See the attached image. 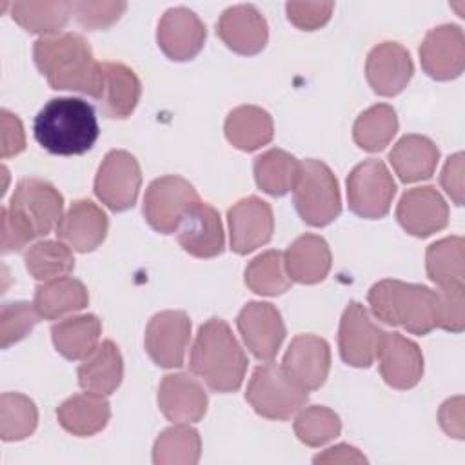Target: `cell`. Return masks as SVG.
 Wrapping results in <instances>:
<instances>
[{
    "instance_id": "cell-1",
    "label": "cell",
    "mask_w": 465,
    "mask_h": 465,
    "mask_svg": "<svg viewBox=\"0 0 465 465\" xmlns=\"http://www.w3.org/2000/svg\"><path fill=\"white\" fill-rule=\"evenodd\" d=\"M33 58L51 89L98 98L102 89V64L94 60L91 45L82 35L60 33L42 36L33 45Z\"/></svg>"
},
{
    "instance_id": "cell-2",
    "label": "cell",
    "mask_w": 465,
    "mask_h": 465,
    "mask_svg": "<svg viewBox=\"0 0 465 465\" xmlns=\"http://www.w3.org/2000/svg\"><path fill=\"white\" fill-rule=\"evenodd\" d=\"M64 196L45 180L16 183L9 207H2V252L22 251L31 240L49 234L62 220Z\"/></svg>"
},
{
    "instance_id": "cell-3",
    "label": "cell",
    "mask_w": 465,
    "mask_h": 465,
    "mask_svg": "<svg viewBox=\"0 0 465 465\" xmlns=\"http://www.w3.org/2000/svg\"><path fill=\"white\" fill-rule=\"evenodd\" d=\"M247 363V356L227 322L209 318L200 325L191 349L189 369L211 391H238L243 383Z\"/></svg>"
},
{
    "instance_id": "cell-4",
    "label": "cell",
    "mask_w": 465,
    "mask_h": 465,
    "mask_svg": "<svg viewBox=\"0 0 465 465\" xmlns=\"http://www.w3.org/2000/svg\"><path fill=\"white\" fill-rule=\"evenodd\" d=\"M36 142L51 154L74 156L87 153L98 140L100 127L89 102L73 96L51 98L35 116Z\"/></svg>"
},
{
    "instance_id": "cell-5",
    "label": "cell",
    "mask_w": 465,
    "mask_h": 465,
    "mask_svg": "<svg viewBox=\"0 0 465 465\" xmlns=\"http://www.w3.org/2000/svg\"><path fill=\"white\" fill-rule=\"evenodd\" d=\"M372 314L387 325L425 336L436 327V291L400 280H381L367 294Z\"/></svg>"
},
{
    "instance_id": "cell-6",
    "label": "cell",
    "mask_w": 465,
    "mask_h": 465,
    "mask_svg": "<svg viewBox=\"0 0 465 465\" xmlns=\"http://www.w3.org/2000/svg\"><path fill=\"white\" fill-rule=\"evenodd\" d=\"M292 202L302 220L312 227L329 225L340 216V187L327 163L314 158L300 163V174L292 187Z\"/></svg>"
},
{
    "instance_id": "cell-7",
    "label": "cell",
    "mask_w": 465,
    "mask_h": 465,
    "mask_svg": "<svg viewBox=\"0 0 465 465\" xmlns=\"http://www.w3.org/2000/svg\"><path fill=\"white\" fill-rule=\"evenodd\" d=\"M307 391L276 363L256 367L245 391L249 405L267 420H289L307 403Z\"/></svg>"
},
{
    "instance_id": "cell-8",
    "label": "cell",
    "mask_w": 465,
    "mask_h": 465,
    "mask_svg": "<svg viewBox=\"0 0 465 465\" xmlns=\"http://www.w3.org/2000/svg\"><path fill=\"white\" fill-rule=\"evenodd\" d=\"M394 194L396 183L381 160H363L347 176V203L360 218H383Z\"/></svg>"
},
{
    "instance_id": "cell-9",
    "label": "cell",
    "mask_w": 465,
    "mask_h": 465,
    "mask_svg": "<svg viewBox=\"0 0 465 465\" xmlns=\"http://www.w3.org/2000/svg\"><path fill=\"white\" fill-rule=\"evenodd\" d=\"M196 200L200 196L185 178L176 174L160 176L145 189L143 216L156 232L173 234Z\"/></svg>"
},
{
    "instance_id": "cell-10",
    "label": "cell",
    "mask_w": 465,
    "mask_h": 465,
    "mask_svg": "<svg viewBox=\"0 0 465 465\" xmlns=\"http://www.w3.org/2000/svg\"><path fill=\"white\" fill-rule=\"evenodd\" d=\"M140 185L142 171L136 158L122 149L109 151L94 178L98 200L114 213L127 211L136 203Z\"/></svg>"
},
{
    "instance_id": "cell-11",
    "label": "cell",
    "mask_w": 465,
    "mask_h": 465,
    "mask_svg": "<svg viewBox=\"0 0 465 465\" xmlns=\"http://www.w3.org/2000/svg\"><path fill=\"white\" fill-rule=\"evenodd\" d=\"M383 336L385 331L371 320L369 311L360 302H349L338 329L341 360L351 367H371L378 358Z\"/></svg>"
},
{
    "instance_id": "cell-12",
    "label": "cell",
    "mask_w": 465,
    "mask_h": 465,
    "mask_svg": "<svg viewBox=\"0 0 465 465\" xmlns=\"http://www.w3.org/2000/svg\"><path fill=\"white\" fill-rule=\"evenodd\" d=\"M191 338V318L183 311H162L154 314L145 329V351L163 369L183 365Z\"/></svg>"
},
{
    "instance_id": "cell-13",
    "label": "cell",
    "mask_w": 465,
    "mask_h": 465,
    "mask_svg": "<svg viewBox=\"0 0 465 465\" xmlns=\"http://www.w3.org/2000/svg\"><path fill=\"white\" fill-rule=\"evenodd\" d=\"M236 325L243 343L260 361L272 360L285 340V325L282 314L269 302L245 303L238 312Z\"/></svg>"
},
{
    "instance_id": "cell-14",
    "label": "cell",
    "mask_w": 465,
    "mask_h": 465,
    "mask_svg": "<svg viewBox=\"0 0 465 465\" xmlns=\"http://www.w3.org/2000/svg\"><path fill=\"white\" fill-rule=\"evenodd\" d=\"M423 71L440 82L454 80L465 65V36L460 25L443 24L430 29L420 45Z\"/></svg>"
},
{
    "instance_id": "cell-15",
    "label": "cell",
    "mask_w": 465,
    "mask_h": 465,
    "mask_svg": "<svg viewBox=\"0 0 465 465\" xmlns=\"http://www.w3.org/2000/svg\"><path fill=\"white\" fill-rule=\"evenodd\" d=\"M231 249L236 254H249L269 243L274 231V216L271 205L258 198L247 196L227 211Z\"/></svg>"
},
{
    "instance_id": "cell-16",
    "label": "cell",
    "mask_w": 465,
    "mask_h": 465,
    "mask_svg": "<svg viewBox=\"0 0 465 465\" xmlns=\"http://www.w3.org/2000/svg\"><path fill=\"white\" fill-rule=\"evenodd\" d=\"M205 36L203 22L187 7L167 9L156 29L158 47L174 62L193 60L203 49Z\"/></svg>"
},
{
    "instance_id": "cell-17",
    "label": "cell",
    "mask_w": 465,
    "mask_h": 465,
    "mask_svg": "<svg viewBox=\"0 0 465 465\" xmlns=\"http://www.w3.org/2000/svg\"><path fill=\"white\" fill-rule=\"evenodd\" d=\"M396 220L409 234L425 238L447 227L449 205L436 187H414L400 198Z\"/></svg>"
},
{
    "instance_id": "cell-18",
    "label": "cell",
    "mask_w": 465,
    "mask_h": 465,
    "mask_svg": "<svg viewBox=\"0 0 465 465\" xmlns=\"http://www.w3.org/2000/svg\"><path fill=\"white\" fill-rule=\"evenodd\" d=\"M282 367L307 392L316 391L331 371L329 343L316 334H298L289 343Z\"/></svg>"
},
{
    "instance_id": "cell-19",
    "label": "cell",
    "mask_w": 465,
    "mask_h": 465,
    "mask_svg": "<svg viewBox=\"0 0 465 465\" xmlns=\"http://www.w3.org/2000/svg\"><path fill=\"white\" fill-rule=\"evenodd\" d=\"M178 243L185 252L196 258H214L223 252L225 238L218 211L202 200H196L183 214L178 225Z\"/></svg>"
},
{
    "instance_id": "cell-20",
    "label": "cell",
    "mask_w": 465,
    "mask_h": 465,
    "mask_svg": "<svg viewBox=\"0 0 465 465\" xmlns=\"http://www.w3.org/2000/svg\"><path fill=\"white\" fill-rule=\"evenodd\" d=\"M414 64L409 51L398 42H381L371 49L365 62V76L380 96H396L411 82Z\"/></svg>"
},
{
    "instance_id": "cell-21",
    "label": "cell",
    "mask_w": 465,
    "mask_h": 465,
    "mask_svg": "<svg viewBox=\"0 0 465 465\" xmlns=\"http://www.w3.org/2000/svg\"><path fill=\"white\" fill-rule=\"evenodd\" d=\"M216 33L231 51L245 56L263 51L269 40L267 20L251 4L227 7L216 24Z\"/></svg>"
},
{
    "instance_id": "cell-22",
    "label": "cell",
    "mask_w": 465,
    "mask_h": 465,
    "mask_svg": "<svg viewBox=\"0 0 465 465\" xmlns=\"http://www.w3.org/2000/svg\"><path fill=\"white\" fill-rule=\"evenodd\" d=\"M378 363L383 381L398 391L416 387L423 376V354L420 347L400 332H385Z\"/></svg>"
},
{
    "instance_id": "cell-23",
    "label": "cell",
    "mask_w": 465,
    "mask_h": 465,
    "mask_svg": "<svg viewBox=\"0 0 465 465\" xmlns=\"http://www.w3.org/2000/svg\"><path fill=\"white\" fill-rule=\"evenodd\" d=\"M158 407L173 423H194L207 412V394L189 374H165L158 387Z\"/></svg>"
},
{
    "instance_id": "cell-24",
    "label": "cell",
    "mask_w": 465,
    "mask_h": 465,
    "mask_svg": "<svg viewBox=\"0 0 465 465\" xmlns=\"http://www.w3.org/2000/svg\"><path fill=\"white\" fill-rule=\"evenodd\" d=\"M107 214L91 200H76L56 225V236L78 252H91L105 240Z\"/></svg>"
},
{
    "instance_id": "cell-25",
    "label": "cell",
    "mask_w": 465,
    "mask_h": 465,
    "mask_svg": "<svg viewBox=\"0 0 465 465\" xmlns=\"http://www.w3.org/2000/svg\"><path fill=\"white\" fill-rule=\"evenodd\" d=\"M142 84L136 73L120 62H102V89L96 98L107 118L124 120L136 109Z\"/></svg>"
},
{
    "instance_id": "cell-26",
    "label": "cell",
    "mask_w": 465,
    "mask_h": 465,
    "mask_svg": "<svg viewBox=\"0 0 465 465\" xmlns=\"http://www.w3.org/2000/svg\"><path fill=\"white\" fill-rule=\"evenodd\" d=\"M285 271L291 282L312 285L325 280L331 271L332 256L327 242L318 234L298 236L283 254Z\"/></svg>"
},
{
    "instance_id": "cell-27",
    "label": "cell",
    "mask_w": 465,
    "mask_h": 465,
    "mask_svg": "<svg viewBox=\"0 0 465 465\" xmlns=\"http://www.w3.org/2000/svg\"><path fill=\"white\" fill-rule=\"evenodd\" d=\"M438 160V145L421 134L401 136L389 153V162L403 183H414L430 178L436 171Z\"/></svg>"
},
{
    "instance_id": "cell-28",
    "label": "cell",
    "mask_w": 465,
    "mask_h": 465,
    "mask_svg": "<svg viewBox=\"0 0 465 465\" xmlns=\"http://www.w3.org/2000/svg\"><path fill=\"white\" fill-rule=\"evenodd\" d=\"M56 418L64 430L85 438L105 429L111 418V407L102 394L84 392L62 401L56 409Z\"/></svg>"
},
{
    "instance_id": "cell-29",
    "label": "cell",
    "mask_w": 465,
    "mask_h": 465,
    "mask_svg": "<svg viewBox=\"0 0 465 465\" xmlns=\"http://www.w3.org/2000/svg\"><path fill=\"white\" fill-rule=\"evenodd\" d=\"M122 378L124 360L120 349L111 340L98 343V347L78 367V383L87 392L102 396L113 394L120 387Z\"/></svg>"
},
{
    "instance_id": "cell-30",
    "label": "cell",
    "mask_w": 465,
    "mask_h": 465,
    "mask_svg": "<svg viewBox=\"0 0 465 465\" xmlns=\"http://www.w3.org/2000/svg\"><path fill=\"white\" fill-rule=\"evenodd\" d=\"M223 131L232 147L251 153L272 140L274 124L265 109L258 105H240L227 114Z\"/></svg>"
},
{
    "instance_id": "cell-31",
    "label": "cell",
    "mask_w": 465,
    "mask_h": 465,
    "mask_svg": "<svg viewBox=\"0 0 465 465\" xmlns=\"http://www.w3.org/2000/svg\"><path fill=\"white\" fill-rule=\"evenodd\" d=\"M89 303L85 285L71 276H62L40 283L35 291L33 305L40 318L56 320L64 314L82 311Z\"/></svg>"
},
{
    "instance_id": "cell-32",
    "label": "cell",
    "mask_w": 465,
    "mask_h": 465,
    "mask_svg": "<svg viewBox=\"0 0 465 465\" xmlns=\"http://www.w3.org/2000/svg\"><path fill=\"white\" fill-rule=\"evenodd\" d=\"M102 323L94 314L65 318L51 327V338L56 351L71 360H85L100 341Z\"/></svg>"
},
{
    "instance_id": "cell-33",
    "label": "cell",
    "mask_w": 465,
    "mask_h": 465,
    "mask_svg": "<svg viewBox=\"0 0 465 465\" xmlns=\"http://www.w3.org/2000/svg\"><path fill=\"white\" fill-rule=\"evenodd\" d=\"M9 7L20 27L44 36L60 35L73 13V2H13Z\"/></svg>"
},
{
    "instance_id": "cell-34",
    "label": "cell",
    "mask_w": 465,
    "mask_h": 465,
    "mask_svg": "<svg viewBox=\"0 0 465 465\" xmlns=\"http://www.w3.org/2000/svg\"><path fill=\"white\" fill-rule=\"evenodd\" d=\"M463 247L461 236H447L427 247V276L438 287H463Z\"/></svg>"
},
{
    "instance_id": "cell-35",
    "label": "cell",
    "mask_w": 465,
    "mask_h": 465,
    "mask_svg": "<svg viewBox=\"0 0 465 465\" xmlns=\"http://www.w3.org/2000/svg\"><path fill=\"white\" fill-rule=\"evenodd\" d=\"M300 163L283 149H269L254 160L256 185L271 196H283L292 191L300 174Z\"/></svg>"
},
{
    "instance_id": "cell-36",
    "label": "cell",
    "mask_w": 465,
    "mask_h": 465,
    "mask_svg": "<svg viewBox=\"0 0 465 465\" xmlns=\"http://www.w3.org/2000/svg\"><path fill=\"white\" fill-rule=\"evenodd\" d=\"M202 454V440L187 423L173 425L160 432L153 447L156 465H194Z\"/></svg>"
},
{
    "instance_id": "cell-37",
    "label": "cell",
    "mask_w": 465,
    "mask_h": 465,
    "mask_svg": "<svg viewBox=\"0 0 465 465\" xmlns=\"http://www.w3.org/2000/svg\"><path fill=\"white\" fill-rule=\"evenodd\" d=\"M398 133L396 111L387 104L365 109L352 125V138L358 147L369 153L383 151Z\"/></svg>"
},
{
    "instance_id": "cell-38",
    "label": "cell",
    "mask_w": 465,
    "mask_h": 465,
    "mask_svg": "<svg viewBox=\"0 0 465 465\" xmlns=\"http://www.w3.org/2000/svg\"><path fill=\"white\" fill-rule=\"evenodd\" d=\"M291 283L282 251H265L252 258L245 267V285L260 296L283 294Z\"/></svg>"
},
{
    "instance_id": "cell-39",
    "label": "cell",
    "mask_w": 465,
    "mask_h": 465,
    "mask_svg": "<svg viewBox=\"0 0 465 465\" xmlns=\"http://www.w3.org/2000/svg\"><path fill=\"white\" fill-rule=\"evenodd\" d=\"M25 269L35 280L47 282L67 276L74 269V258L67 243L44 240L25 252Z\"/></svg>"
},
{
    "instance_id": "cell-40",
    "label": "cell",
    "mask_w": 465,
    "mask_h": 465,
    "mask_svg": "<svg viewBox=\"0 0 465 465\" xmlns=\"http://www.w3.org/2000/svg\"><path fill=\"white\" fill-rule=\"evenodd\" d=\"M38 423V411L31 398L20 392L0 396V436L4 441H20L31 436Z\"/></svg>"
},
{
    "instance_id": "cell-41",
    "label": "cell",
    "mask_w": 465,
    "mask_h": 465,
    "mask_svg": "<svg viewBox=\"0 0 465 465\" xmlns=\"http://www.w3.org/2000/svg\"><path fill=\"white\" fill-rule=\"evenodd\" d=\"M341 432L340 416L323 405H311L298 411L294 434L307 447H322Z\"/></svg>"
},
{
    "instance_id": "cell-42",
    "label": "cell",
    "mask_w": 465,
    "mask_h": 465,
    "mask_svg": "<svg viewBox=\"0 0 465 465\" xmlns=\"http://www.w3.org/2000/svg\"><path fill=\"white\" fill-rule=\"evenodd\" d=\"M38 312L29 302L4 303L0 311V345L2 349L24 340L38 323Z\"/></svg>"
},
{
    "instance_id": "cell-43",
    "label": "cell",
    "mask_w": 465,
    "mask_h": 465,
    "mask_svg": "<svg viewBox=\"0 0 465 465\" xmlns=\"http://www.w3.org/2000/svg\"><path fill=\"white\" fill-rule=\"evenodd\" d=\"M436 327L449 332H461L465 327L463 287H438L436 291Z\"/></svg>"
},
{
    "instance_id": "cell-44",
    "label": "cell",
    "mask_w": 465,
    "mask_h": 465,
    "mask_svg": "<svg viewBox=\"0 0 465 465\" xmlns=\"http://www.w3.org/2000/svg\"><path fill=\"white\" fill-rule=\"evenodd\" d=\"M125 2H73V13L87 31L111 27L125 13Z\"/></svg>"
},
{
    "instance_id": "cell-45",
    "label": "cell",
    "mask_w": 465,
    "mask_h": 465,
    "mask_svg": "<svg viewBox=\"0 0 465 465\" xmlns=\"http://www.w3.org/2000/svg\"><path fill=\"white\" fill-rule=\"evenodd\" d=\"M332 2H287L285 13L289 22L302 31L323 27L332 15Z\"/></svg>"
},
{
    "instance_id": "cell-46",
    "label": "cell",
    "mask_w": 465,
    "mask_h": 465,
    "mask_svg": "<svg viewBox=\"0 0 465 465\" xmlns=\"http://www.w3.org/2000/svg\"><path fill=\"white\" fill-rule=\"evenodd\" d=\"M0 136H2V158H11L25 149L24 125L16 114L7 109L0 111Z\"/></svg>"
},
{
    "instance_id": "cell-47",
    "label": "cell",
    "mask_w": 465,
    "mask_h": 465,
    "mask_svg": "<svg viewBox=\"0 0 465 465\" xmlns=\"http://www.w3.org/2000/svg\"><path fill=\"white\" fill-rule=\"evenodd\" d=\"M440 183L456 205H463V153L447 158L440 174Z\"/></svg>"
},
{
    "instance_id": "cell-48",
    "label": "cell",
    "mask_w": 465,
    "mask_h": 465,
    "mask_svg": "<svg viewBox=\"0 0 465 465\" xmlns=\"http://www.w3.org/2000/svg\"><path fill=\"white\" fill-rule=\"evenodd\" d=\"M438 420L441 429L456 438V440H463V398L456 396L447 400L438 412Z\"/></svg>"
},
{
    "instance_id": "cell-49",
    "label": "cell",
    "mask_w": 465,
    "mask_h": 465,
    "mask_svg": "<svg viewBox=\"0 0 465 465\" xmlns=\"http://www.w3.org/2000/svg\"><path fill=\"white\" fill-rule=\"evenodd\" d=\"M314 463H367V458L351 445H334L314 458Z\"/></svg>"
}]
</instances>
